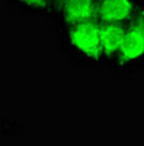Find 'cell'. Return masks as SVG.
I'll return each mask as SVG.
<instances>
[{
    "instance_id": "8",
    "label": "cell",
    "mask_w": 144,
    "mask_h": 146,
    "mask_svg": "<svg viewBox=\"0 0 144 146\" xmlns=\"http://www.w3.org/2000/svg\"><path fill=\"white\" fill-rule=\"evenodd\" d=\"M60 2H63V0H54V5L55 3H60Z\"/></svg>"
},
{
    "instance_id": "3",
    "label": "cell",
    "mask_w": 144,
    "mask_h": 146,
    "mask_svg": "<svg viewBox=\"0 0 144 146\" xmlns=\"http://www.w3.org/2000/svg\"><path fill=\"white\" fill-rule=\"evenodd\" d=\"M47 19L51 22L54 31L98 21V0H63L54 5Z\"/></svg>"
},
{
    "instance_id": "4",
    "label": "cell",
    "mask_w": 144,
    "mask_h": 146,
    "mask_svg": "<svg viewBox=\"0 0 144 146\" xmlns=\"http://www.w3.org/2000/svg\"><path fill=\"white\" fill-rule=\"evenodd\" d=\"M144 6V0H98V21L128 23Z\"/></svg>"
},
{
    "instance_id": "7",
    "label": "cell",
    "mask_w": 144,
    "mask_h": 146,
    "mask_svg": "<svg viewBox=\"0 0 144 146\" xmlns=\"http://www.w3.org/2000/svg\"><path fill=\"white\" fill-rule=\"evenodd\" d=\"M23 126L16 120H12L7 117H0V137L13 139L22 135Z\"/></svg>"
},
{
    "instance_id": "2",
    "label": "cell",
    "mask_w": 144,
    "mask_h": 146,
    "mask_svg": "<svg viewBox=\"0 0 144 146\" xmlns=\"http://www.w3.org/2000/svg\"><path fill=\"white\" fill-rule=\"evenodd\" d=\"M108 70L115 79H130L144 73V6L125 23L121 50Z\"/></svg>"
},
{
    "instance_id": "6",
    "label": "cell",
    "mask_w": 144,
    "mask_h": 146,
    "mask_svg": "<svg viewBox=\"0 0 144 146\" xmlns=\"http://www.w3.org/2000/svg\"><path fill=\"white\" fill-rule=\"evenodd\" d=\"M13 15L25 18H48L54 7V0H2Z\"/></svg>"
},
{
    "instance_id": "5",
    "label": "cell",
    "mask_w": 144,
    "mask_h": 146,
    "mask_svg": "<svg viewBox=\"0 0 144 146\" xmlns=\"http://www.w3.org/2000/svg\"><path fill=\"white\" fill-rule=\"evenodd\" d=\"M124 32H125V25H122V23L101 22V42H102V51L105 57L106 69L111 67L119 50H121Z\"/></svg>"
},
{
    "instance_id": "1",
    "label": "cell",
    "mask_w": 144,
    "mask_h": 146,
    "mask_svg": "<svg viewBox=\"0 0 144 146\" xmlns=\"http://www.w3.org/2000/svg\"><path fill=\"white\" fill-rule=\"evenodd\" d=\"M55 45L67 62L79 70L106 69L101 42V22L85 23L57 29Z\"/></svg>"
}]
</instances>
